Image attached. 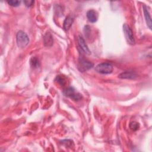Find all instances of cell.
I'll return each instance as SVG.
<instances>
[{"instance_id":"4fadbf2b","label":"cell","mask_w":152,"mask_h":152,"mask_svg":"<svg viewBox=\"0 0 152 152\" xmlns=\"http://www.w3.org/2000/svg\"><path fill=\"white\" fill-rule=\"evenodd\" d=\"M56 80L59 84H60L61 85H62V86L64 85L65 84V82H66L65 78L62 75H58L56 77Z\"/></svg>"},{"instance_id":"7a4b0ae2","label":"cell","mask_w":152,"mask_h":152,"mask_svg":"<svg viewBox=\"0 0 152 152\" xmlns=\"http://www.w3.org/2000/svg\"><path fill=\"white\" fill-rule=\"evenodd\" d=\"M95 71L98 73L103 74H110L113 71V66L110 63L103 62L98 64L95 67Z\"/></svg>"},{"instance_id":"277c9868","label":"cell","mask_w":152,"mask_h":152,"mask_svg":"<svg viewBox=\"0 0 152 152\" xmlns=\"http://www.w3.org/2000/svg\"><path fill=\"white\" fill-rule=\"evenodd\" d=\"M123 31L126 39V42L128 44L131 45H133L135 44V39L134 37L133 32L131 28L128 26L126 24H124L123 25Z\"/></svg>"},{"instance_id":"9a60e30c","label":"cell","mask_w":152,"mask_h":152,"mask_svg":"<svg viewBox=\"0 0 152 152\" xmlns=\"http://www.w3.org/2000/svg\"><path fill=\"white\" fill-rule=\"evenodd\" d=\"M8 4L12 7H18L20 5L21 1H14V0H10V1H7Z\"/></svg>"},{"instance_id":"5bb4252c","label":"cell","mask_w":152,"mask_h":152,"mask_svg":"<svg viewBox=\"0 0 152 152\" xmlns=\"http://www.w3.org/2000/svg\"><path fill=\"white\" fill-rule=\"evenodd\" d=\"M140 126L138 123L136 122H132L130 123L129 124V128L133 130V131H137L138 129Z\"/></svg>"},{"instance_id":"8992f818","label":"cell","mask_w":152,"mask_h":152,"mask_svg":"<svg viewBox=\"0 0 152 152\" xmlns=\"http://www.w3.org/2000/svg\"><path fill=\"white\" fill-rule=\"evenodd\" d=\"M78 45L80 48H81V49L82 50V51L85 53L87 55H90L91 54V52L90 50V49H88L87 44L85 42V40H84V39L83 38V37L81 36H79L78 38Z\"/></svg>"},{"instance_id":"3957f363","label":"cell","mask_w":152,"mask_h":152,"mask_svg":"<svg viewBox=\"0 0 152 152\" xmlns=\"http://www.w3.org/2000/svg\"><path fill=\"white\" fill-rule=\"evenodd\" d=\"M93 66V64L83 57H80L78 60L77 68L80 72H85L91 69Z\"/></svg>"},{"instance_id":"7c38bea8","label":"cell","mask_w":152,"mask_h":152,"mask_svg":"<svg viewBox=\"0 0 152 152\" xmlns=\"http://www.w3.org/2000/svg\"><path fill=\"white\" fill-rule=\"evenodd\" d=\"M30 64L33 68H37L40 66L39 60L36 57H32L30 60Z\"/></svg>"},{"instance_id":"9c48e42d","label":"cell","mask_w":152,"mask_h":152,"mask_svg":"<svg viewBox=\"0 0 152 152\" xmlns=\"http://www.w3.org/2000/svg\"><path fill=\"white\" fill-rule=\"evenodd\" d=\"M143 11H144V17L145 19L147 25L148 26L149 28L151 30V24H151V17H150V13L148 12V10H147V8L145 5H143Z\"/></svg>"},{"instance_id":"52a82bcc","label":"cell","mask_w":152,"mask_h":152,"mask_svg":"<svg viewBox=\"0 0 152 152\" xmlns=\"http://www.w3.org/2000/svg\"><path fill=\"white\" fill-rule=\"evenodd\" d=\"M138 75L133 72L131 71H125L124 72H122L120 74L118 75V77L122 79H131V80H134L136 78H137Z\"/></svg>"},{"instance_id":"ba28073f","label":"cell","mask_w":152,"mask_h":152,"mask_svg":"<svg viewBox=\"0 0 152 152\" xmlns=\"http://www.w3.org/2000/svg\"><path fill=\"white\" fill-rule=\"evenodd\" d=\"M86 15L88 21L91 23H95L97 20V17H98L97 13L96 11L93 10H88L87 12Z\"/></svg>"},{"instance_id":"5b68a950","label":"cell","mask_w":152,"mask_h":152,"mask_svg":"<svg viewBox=\"0 0 152 152\" xmlns=\"http://www.w3.org/2000/svg\"><path fill=\"white\" fill-rule=\"evenodd\" d=\"M64 94L65 96L71 98L74 100H80L82 98V96L78 92H76L75 89L72 87L67 88L65 91Z\"/></svg>"},{"instance_id":"30bf717a","label":"cell","mask_w":152,"mask_h":152,"mask_svg":"<svg viewBox=\"0 0 152 152\" xmlns=\"http://www.w3.org/2000/svg\"><path fill=\"white\" fill-rule=\"evenodd\" d=\"M53 37L52 34L48 32L45 34L43 37V42H44V45L45 46L47 47H50L53 45Z\"/></svg>"},{"instance_id":"2e32d148","label":"cell","mask_w":152,"mask_h":152,"mask_svg":"<svg viewBox=\"0 0 152 152\" xmlns=\"http://www.w3.org/2000/svg\"><path fill=\"white\" fill-rule=\"evenodd\" d=\"M34 1H24V3L27 7H31L34 4Z\"/></svg>"},{"instance_id":"6da1fadb","label":"cell","mask_w":152,"mask_h":152,"mask_svg":"<svg viewBox=\"0 0 152 152\" xmlns=\"http://www.w3.org/2000/svg\"><path fill=\"white\" fill-rule=\"evenodd\" d=\"M16 42L20 48H25L29 43V38L27 34L23 31H19L16 35Z\"/></svg>"},{"instance_id":"8fae6325","label":"cell","mask_w":152,"mask_h":152,"mask_svg":"<svg viewBox=\"0 0 152 152\" xmlns=\"http://www.w3.org/2000/svg\"><path fill=\"white\" fill-rule=\"evenodd\" d=\"M74 21V18L72 17L69 15L68 17H66V18L65 19L64 21V24H63V27L64 28L65 30L67 31L68 30L70 27H71L72 23Z\"/></svg>"}]
</instances>
